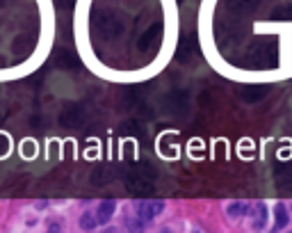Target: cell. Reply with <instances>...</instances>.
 I'll return each instance as SVG.
<instances>
[{"label":"cell","instance_id":"1","mask_svg":"<svg viewBox=\"0 0 292 233\" xmlns=\"http://www.w3.org/2000/svg\"><path fill=\"white\" fill-rule=\"evenodd\" d=\"M94 28L101 30L105 37H119L124 32L121 18H117L112 12H96L94 14Z\"/></svg>","mask_w":292,"mask_h":233},{"label":"cell","instance_id":"2","mask_svg":"<svg viewBox=\"0 0 292 233\" xmlns=\"http://www.w3.org/2000/svg\"><path fill=\"white\" fill-rule=\"evenodd\" d=\"M249 55L253 57L258 66H265V64H274L276 62V46L274 44H258L249 50Z\"/></svg>","mask_w":292,"mask_h":233},{"label":"cell","instance_id":"3","mask_svg":"<svg viewBox=\"0 0 292 233\" xmlns=\"http://www.w3.org/2000/svg\"><path fill=\"white\" fill-rule=\"evenodd\" d=\"M125 187L132 192V194H151L153 186H151V179L142 176L139 172H130L125 174Z\"/></svg>","mask_w":292,"mask_h":233},{"label":"cell","instance_id":"4","mask_svg":"<svg viewBox=\"0 0 292 233\" xmlns=\"http://www.w3.org/2000/svg\"><path fill=\"white\" fill-rule=\"evenodd\" d=\"M60 124L64 128H80L84 124V110L80 105H69L62 110L60 114Z\"/></svg>","mask_w":292,"mask_h":233},{"label":"cell","instance_id":"5","mask_svg":"<svg viewBox=\"0 0 292 233\" xmlns=\"http://www.w3.org/2000/svg\"><path fill=\"white\" fill-rule=\"evenodd\" d=\"M160 213H165V201H142L137 206V215L144 222L155 220Z\"/></svg>","mask_w":292,"mask_h":233},{"label":"cell","instance_id":"6","mask_svg":"<svg viewBox=\"0 0 292 233\" xmlns=\"http://www.w3.org/2000/svg\"><path fill=\"white\" fill-rule=\"evenodd\" d=\"M251 213V229H256V231H262V229L267 227V220H269V210L267 206L262 201H258L253 208L249 210Z\"/></svg>","mask_w":292,"mask_h":233},{"label":"cell","instance_id":"7","mask_svg":"<svg viewBox=\"0 0 292 233\" xmlns=\"http://www.w3.org/2000/svg\"><path fill=\"white\" fill-rule=\"evenodd\" d=\"M160 32H162V23H153V25H151L149 30L142 35V39H139V44H137L139 50L144 53V50L153 48L155 44H158V39H160Z\"/></svg>","mask_w":292,"mask_h":233},{"label":"cell","instance_id":"8","mask_svg":"<svg viewBox=\"0 0 292 233\" xmlns=\"http://www.w3.org/2000/svg\"><path fill=\"white\" fill-rule=\"evenodd\" d=\"M226 5L233 14H249L262 5V0H226Z\"/></svg>","mask_w":292,"mask_h":233},{"label":"cell","instance_id":"9","mask_svg":"<svg viewBox=\"0 0 292 233\" xmlns=\"http://www.w3.org/2000/svg\"><path fill=\"white\" fill-rule=\"evenodd\" d=\"M267 96V87L265 85H258V87H247V90L240 92V98L245 103H258Z\"/></svg>","mask_w":292,"mask_h":233},{"label":"cell","instance_id":"10","mask_svg":"<svg viewBox=\"0 0 292 233\" xmlns=\"http://www.w3.org/2000/svg\"><path fill=\"white\" fill-rule=\"evenodd\" d=\"M249 210H251V206L247 201H231L226 206V215L231 220H245L249 215Z\"/></svg>","mask_w":292,"mask_h":233},{"label":"cell","instance_id":"11","mask_svg":"<svg viewBox=\"0 0 292 233\" xmlns=\"http://www.w3.org/2000/svg\"><path fill=\"white\" fill-rule=\"evenodd\" d=\"M114 210H117V203H114L112 199L98 203V208H96V220H98V224H105V222H110V217L114 215Z\"/></svg>","mask_w":292,"mask_h":233},{"label":"cell","instance_id":"12","mask_svg":"<svg viewBox=\"0 0 292 233\" xmlns=\"http://www.w3.org/2000/svg\"><path fill=\"white\" fill-rule=\"evenodd\" d=\"M272 18L274 21H290L292 23V2H283V5L272 9Z\"/></svg>","mask_w":292,"mask_h":233},{"label":"cell","instance_id":"13","mask_svg":"<svg viewBox=\"0 0 292 233\" xmlns=\"http://www.w3.org/2000/svg\"><path fill=\"white\" fill-rule=\"evenodd\" d=\"M274 220H276V229H286L288 227V208L283 206V203H276Z\"/></svg>","mask_w":292,"mask_h":233},{"label":"cell","instance_id":"14","mask_svg":"<svg viewBox=\"0 0 292 233\" xmlns=\"http://www.w3.org/2000/svg\"><path fill=\"white\" fill-rule=\"evenodd\" d=\"M110 179H112V174H110V169H105V167H98L94 174H91V183H94V186H105Z\"/></svg>","mask_w":292,"mask_h":233},{"label":"cell","instance_id":"15","mask_svg":"<svg viewBox=\"0 0 292 233\" xmlns=\"http://www.w3.org/2000/svg\"><path fill=\"white\" fill-rule=\"evenodd\" d=\"M57 64H60V66H78V60L73 57L71 53L60 50V55H57Z\"/></svg>","mask_w":292,"mask_h":233},{"label":"cell","instance_id":"16","mask_svg":"<svg viewBox=\"0 0 292 233\" xmlns=\"http://www.w3.org/2000/svg\"><path fill=\"white\" fill-rule=\"evenodd\" d=\"M96 224H98V220H96V213H84L83 220H80V227H83L84 231H89V229H96Z\"/></svg>","mask_w":292,"mask_h":233},{"label":"cell","instance_id":"17","mask_svg":"<svg viewBox=\"0 0 292 233\" xmlns=\"http://www.w3.org/2000/svg\"><path fill=\"white\" fill-rule=\"evenodd\" d=\"M7 146H9V138L0 135V155H5V153H7Z\"/></svg>","mask_w":292,"mask_h":233},{"label":"cell","instance_id":"18","mask_svg":"<svg viewBox=\"0 0 292 233\" xmlns=\"http://www.w3.org/2000/svg\"><path fill=\"white\" fill-rule=\"evenodd\" d=\"M32 146H35L32 142H25V144H23V153H25V155H32V153H35V149H32Z\"/></svg>","mask_w":292,"mask_h":233},{"label":"cell","instance_id":"19","mask_svg":"<svg viewBox=\"0 0 292 233\" xmlns=\"http://www.w3.org/2000/svg\"><path fill=\"white\" fill-rule=\"evenodd\" d=\"M0 7H5V0H0Z\"/></svg>","mask_w":292,"mask_h":233}]
</instances>
